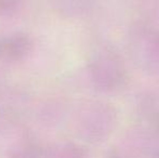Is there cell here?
I'll return each mask as SVG.
<instances>
[{"label":"cell","mask_w":159,"mask_h":158,"mask_svg":"<svg viewBox=\"0 0 159 158\" xmlns=\"http://www.w3.org/2000/svg\"><path fill=\"white\" fill-rule=\"evenodd\" d=\"M9 158H43V154L37 145L26 143L13 150Z\"/></svg>","instance_id":"3957f363"},{"label":"cell","mask_w":159,"mask_h":158,"mask_svg":"<svg viewBox=\"0 0 159 158\" xmlns=\"http://www.w3.org/2000/svg\"><path fill=\"white\" fill-rule=\"evenodd\" d=\"M32 49V39L25 34L0 36V61H19L27 56Z\"/></svg>","instance_id":"7a4b0ae2"},{"label":"cell","mask_w":159,"mask_h":158,"mask_svg":"<svg viewBox=\"0 0 159 158\" xmlns=\"http://www.w3.org/2000/svg\"><path fill=\"white\" fill-rule=\"evenodd\" d=\"M20 0H0V13H9L15 10Z\"/></svg>","instance_id":"277c9868"},{"label":"cell","mask_w":159,"mask_h":158,"mask_svg":"<svg viewBox=\"0 0 159 158\" xmlns=\"http://www.w3.org/2000/svg\"><path fill=\"white\" fill-rule=\"evenodd\" d=\"M111 158H124V157H121V156H111Z\"/></svg>","instance_id":"5b68a950"},{"label":"cell","mask_w":159,"mask_h":158,"mask_svg":"<svg viewBox=\"0 0 159 158\" xmlns=\"http://www.w3.org/2000/svg\"><path fill=\"white\" fill-rule=\"evenodd\" d=\"M91 73L96 84L107 90L124 86L127 73L119 55L109 49H101L91 61Z\"/></svg>","instance_id":"6da1fadb"}]
</instances>
